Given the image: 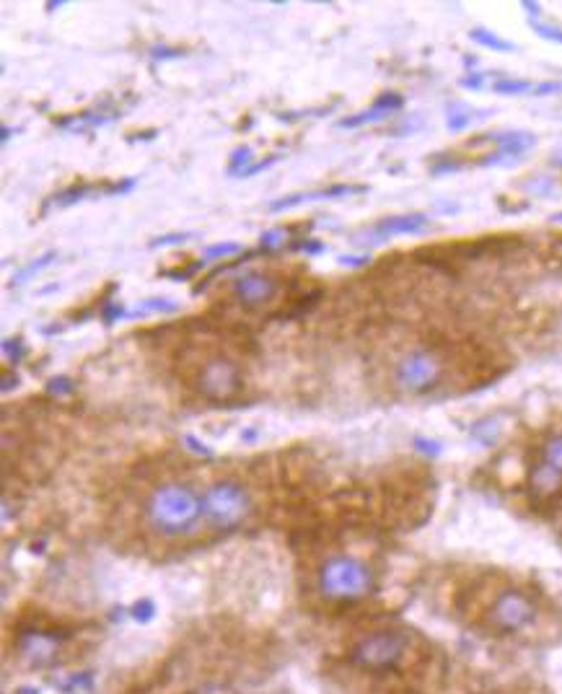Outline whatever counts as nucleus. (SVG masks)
I'll return each mask as SVG.
<instances>
[{
    "label": "nucleus",
    "mask_w": 562,
    "mask_h": 694,
    "mask_svg": "<svg viewBox=\"0 0 562 694\" xmlns=\"http://www.w3.org/2000/svg\"><path fill=\"white\" fill-rule=\"evenodd\" d=\"M392 117V112L384 107H379V104H371L368 109H363V112L353 114V117H342L340 122H337V127H342V130H353V127H363V125H373V122H381V120H389Z\"/></svg>",
    "instance_id": "ddd939ff"
},
{
    "label": "nucleus",
    "mask_w": 562,
    "mask_h": 694,
    "mask_svg": "<svg viewBox=\"0 0 562 694\" xmlns=\"http://www.w3.org/2000/svg\"><path fill=\"white\" fill-rule=\"evenodd\" d=\"M493 91L503 96H521V94L534 91V83L521 81V78H500V81L493 83Z\"/></svg>",
    "instance_id": "aec40b11"
},
{
    "label": "nucleus",
    "mask_w": 562,
    "mask_h": 694,
    "mask_svg": "<svg viewBox=\"0 0 562 694\" xmlns=\"http://www.w3.org/2000/svg\"><path fill=\"white\" fill-rule=\"evenodd\" d=\"M459 83H461V89L477 91V89H482V83H485V78H482V73H469V76L461 78Z\"/></svg>",
    "instance_id": "f704fd0d"
},
{
    "label": "nucleus",
    "mask_w": 562,
    "mask_h": 694,
    "mask_svg": "<svg viewBox=\"0 0 562 694\" xmlns=\"http://www.w3.org/2000/svg\"><path fill=\"white\" fill-rule=\"evenodd\" d=\"M125 316H127V311L122 309V306L117 301H109L107 306H104V309H102V322L107 324V327H109V324H114V322H120V319H125Z\"/></svg>",
    "instance_id": "bb28decb"
},
{
    "label": "nucleus",
    "mask_w": 562,
    "mask_h": 694,
    "mask_svg": "<svg viewBox=\"0 0 562 694\" xmlns=\"http://www.w3.org/2000/svg\"><path fill=\"white\" fill-rule=\"evenodd\" d=\"M278 161H280V156H270V158H262V161H254V164L249 166L247 171H241V177H254V174L270 169V166L278 164Z\"/></svg>",
    "instance_id": "7c9ffc66"
},
{
    "label": "nucleus",
    "mask_w": 562,
    "mask_h": 694,
    "mask_svg": "<svg viewBox=\"0 0 562 694\" xmlns=\"http://www.w3.org/2000/svg\"><path fill=\"white\" fill-rule=\"evenodd\" d=\"M360 192H368V187H355V184H332L327 190H314V192H301V195H288L280 197V200L270 202L272 213H280V210H291L296 205H304L311 200H337V197H350L360 195Z\"/></svg>",
    "instance_id": "9d476101"
},
{
    "label": "nucleus",
    "mask_w": 562,
    "mask_h": 694,
    "mask_svg": "<svg viewBox=\"0 0 562 694\" xmlns=\"http://www.w3.org/2000/svg\"><path fill=\"white\" fill-rule=\"evenodd\" d=\"M552 223H562V213H555V215H552Z\"/></svg>",
    "instance_id": "37998d69"
},
{
    "label": "nucleus",
    "mask_w": 562,
    "mask_h": 694,
    "mask_svg": "<svg viewBox=\"0 0 562 694\" xmlns=\"http://www.w3.org/2000/svg\"><path fill=\"white\" fill-rule=\"evenodd\" d=\"M430 228V218L423 213H407V215H389V218H381L376 226H373L371 234L376 236V241L394 239V236H417L425 234Z\"/></svg>",
    "instance_id": "1a4fd4ad"
},
{
    "label": "nucleus",
    "mask_w": 562,
    "mask_h": 694,
    "mask_svg": "<svg viewBox=\"0 0 562 694\" xmlns=\"http://www.w3.org/2000/svg\"><path fill=\"white\" fill-rule=\"evenodd\" d=\"M254 164V151L252 146H239L231 153V161H228V174L231 177H241V171H247Z\"/></svg>",
    "instance_id": "412c9836"
},
{
    "label": "nucleus",
    "mask_w": 562,
    "mask_h": 694,
    "mask_svg": "<svg viewBox=\"0 0 562 694\" xmlns=\"http://www.w3.org/2000/svg\"><path fill=\"white\" fill-rule=\"evenodd\" d=\"M477 143H495L498 151L508 153V156L524 158V153L537 143V138L529 130H511V133H487L480 140H472V146H477Z\"/></svg>",
    "instance_id": "9b49d317"
},
{
    "label": "nucleus",
    "mask_w": 562,
    "mask_h": 694,
    "mask_svg": "<svg viewBox=\"0 0 562 694\" xmlns=\"http://www.w3.org/2000/svg\"><path fill=\"white\" fill-rule=\"evenodd\" d=\"M469 39H472L474 45H480V47H485V50H493V52H513L516 50V45H513V42L498 37V34L490 32V29H482V26L472 29V32H469Z\"/></svg>",
    "instance_id": "2eb2a0df"
},
{
    "label": "nucleus",
    "mask_w": 562,
    "mask_h": 694,
    "mask_svg": "<svg viewBox=\"0 0 562 694\" xmlns=\"http://www.w3.org/2000/svg\"><path fill=\"white\" fill-rule=\"evenodd\" d=\"M252 500L236 480L213 482L203 493V521L218 531H231L249 516Z\"/></svg>",
    "instance_id": "7ed1b4c3"
},
{
    "label": "nucleus",
    "mask_w": 562,
    "mask_h": 694,
    "mask_svg": "<svg viewBox=\"0 0 562 694\" xmlns=\"http://www.w3.org/2000/svg\"><path fill=\"white\" fill-rule=\"evenodd\" d=\"M241 252V244L236 241H226V244H210V247L203 249V259L205 262H213V259H228L234 254Z\"/></svg>",
    "instance_id": "4be33fe9"
},
{
    "label": "nucleus",
    "mask_w": 562,
    "mask_h": 694,
    "mask_svg": "<svg viewBox=\"0 0 562 694\" xmlns=\"http://www.w3.org/2000/svg\"><path fill=\"white\" fill-rule=\"evenodd\" d=\"M148 524L164 537H184L192 534L203 518V498H197L192 487L182 482L158 485L146 503Z\"/></svg>",
    "instance_id": "f257e3e1"
},
{
    "label": "nucleus",
    "mask_w": 562,
    "mask_h": 694,
    "mask_svg": "<svg viewBox=\"0 0 562 694\" xmlns=\"http://www.w3.org/2000/svg\"><path fill=\"white\" fill-rule=\"evenodd\" d=\"M531 29H534V32H537L542 39H550V42L562 45V29H557V26L544 24V21H531Z\"/></svg>",
    "instance_id": "a878e982"
},
{
    "label": "nucleus",
    "mask_w": 562,
    "mask_h": 694,
    "mask_svg": "<svg viewBox=\"0 0 562 694\" xmlns=\"http://www.w3.org/2000/svg\"><path fill=\"white\" fill-rule=\"evenodd\" d=\"M539 461L547 464L550 469H555L557 474H562V433H555V436H550L544 441Z\"/></svg>",
    "instance_id": "f3484780"
},
{
    "label": "nucleus",
    "mask_w": 562,
    "mask_h": 694,
    "mask_svg": "<svg viewBox=\"0 0 562 694\" xmlns=\"http://www.w3.org/2000/svg\"><path fill=\"white\" fill-rule=\"evenodd\" d=\"M285 239H288V231H285V228H267L265 234H262V249L272 252V249L283 247Z\"/></svg>",
    "instance_id": "393cba45"
},
{
    "label": "nucleus",
    "mask_w": 562,
    "mask_h": 694,
    "mask_svg": "<svg viewBox=\"0 0 562 694\" xmlns=\"http://www.w3.org/2000/svg\"><path fill=\"white\" fill-rule=\"evenodd\" d=\"M13 386H19V376H3V392H11Z\"/></svg>",
    "instance_id": "58836bf2"
},
{
    "label": "nucleus",
    "mask_w": 562,
    "mask_h": 694,
    "mask_svg": "<svg viewBox=\"0 0 562 694\" xmlns=\"http://www.w3.org/2000/svg\"><path fill=\"white\" fill-rule=\"evenodd\" d=\"M459 169H461L459 161H441V164L430 166V174H436V177H441V174H449V171H459Z\"/></svg>",
    "instance_id": "c9c22d12"
},
{
    "label": "nucleus",
    "mask_w": 562,
    "mask_h": 694,
    "mask_svg": "<svg viewBox=\"0 0 562 694\" xmlns=\"http://www.w3.org/2000/svg\"><path fill=\"white\" fill-rule=\"evenodd\" d=\"M55 257H57V252H55V249H50V252H45V254H42V257H37V259H34V262H29V265H26V267H21V270L16 272V275H13V285H24L26 280L34 278L37 272H42V270H45V267H50L52 259H55Z\"/></svg>",
    "instance_id": "6ab92c4d"
},
{
    "label": "nucleus",
    "mask_w": 562,
    "mask_h": 694,
    "mask_svg": "<svg viewBox=\"0 0 562 694\" xmlns=\"http://www.w3.org/2000/svg\"><path fill=\"white\" fill-rule=\"evenodd\" d=\"M293 249H298V252L309 254V257H314V254H324V252H327V247H324L322 241H316V239H301V241H296V244H293Z\"/></svg>",
    "instance_id": "c756f323"
},
{
    "label": "nucleus",
    "mask_w": 562,
    "mask_h": 694,
    "mask_svg": "<svg viewBox=\"0 0 562 694\" xmlns=\"http://www.w3.org/2000/svg\"><path fill=\"white\" fill-rule=\"evenodd\" d=\"M130 190H135V179H122V182H114L112 187H107V195H127Z\"/></svg>",
    "instance_id": "72a5a7b5"
},
{
    "label": "nucleus",
    "mask_w": 562,
    "mask_h": 694,
    "mask_svg": "<svg viewBox=\"0 0 562 694\" xmlns=\"http://www.w3.org/2000/svg\"><path fill=\"white\" fill-rule=\"evenodd\" d=\"M195 231H174V234H164L156 236V239L148 244L151 249H164V247H177V244H184V241L195 239Z\"/></svg>",
    "instance_id": "5701e85b"
},
{
    "label": "nucleus",
    "mask_w": 562,
    "mask_h": 694,
    "mask_svg": "<svg viewBox=\"0 0 562 694\" xmlns=\"http://www.w3.org/2000/svg\"><path fill=\"white\" fill-rule=\"evenodd\" d=\"M94 195H99V187H94V184H73V187L60 192V195H55V205L57 208H70V205H76V202Z\"/></svg>",
    "instance_id": "dca6fc26"
},
{
    "label": "nucleus",
    "mask_w": 562,
    "mask_h": 694,
    "mask_svg": "<svg viewBox=\"0 0 562 694\" xmlns=\"http://www.w3.org/2000/svg\"><path fill=\"white\" fill-rule=\"evenodd\" d=\"M552 164H555V166H562V153H557V156L552 158Z\"/></svg>",
    "instance_id": "79ce46f5"
},
{
    "label": "nucleus",
    "mask_w": 562,
    "mask_h": 694,
    "mask_svg": "<svg viewBox=\"0 0 562 694\" xmlns=\"http://www.w3.org/2000/svg\"><path fill=\"white\" fill-rule=\"evenodd\" d=\"M187 52L179 50V47H166V45H156L151 50L153 60H179V57H184Z\"/></svg>",
    "instance_id": "c85d7f7f"
},
{
    "label": "nucleus",
    "mask_w": 562,
    "mask_h": 694,
    "mask_svg": "<svg viewBox=\"0 0 562 694\" xmlns=\"http://www.w3.org/2000/svg\"><path fill=\"white\" fill-rule=\"evenodd\" d=\"M562 487V474H557L555 469H550L547 464L537 461L529 472V490L534 498L547 500L557 493Z\"/></svg>",
    "instance_id": "f8f14e48"
},
{
    "label": "nucleus",
    "mask_w": 562,
    "mask_h": 694,
    "mask_svg": "<svg viewBox=\"0 0 562 694\" xmlns=\"http://www.w3.org/2000/svg\"><path fill=\"white\" fill-rule=\"evenodd\" d=\"M557 91H562L560 81H547V83H537V86H534V96H550V94H557Z\"/></svg>",
    "instance_id": "473e14b6"
},
{
    "label": "nucleus",
    "mask_w": 562,
    "mask_h": 694,
    "mask_svg": "<svg viewBox=\"0 0 562 694\" xmlns=\"http://www.w3.org/2000/svg\"><path fill=\"white\" fill-rule=\"evenodd\" d=\"M316 586L332 601H360L376 591V575L358 557L335 555L319 568Z\"/></svg>",
    "instance_id": "f03ea898"
},
{
    "label": "nucleus",
    "mask_w": 562,
    "mask_h": 694,
    "mask_svg": "<svg viewBox=\"0 0 562 694\" xmlns=\"http://www.w3.org/2000/svg\"><path fill=\"white\" fill-rule=\"evenodd\" d=\"M195 386L197 392L210 402H231L244 389V376H241L234 360L223 358V355H210L197 368Z\"/></svg>",
    "instance_id": "423d86ee"
},
{
    "label": "nucleus",
    "mask_w": 562,
    "mask_h": 694,
    "mask_svg": "<svg viewBox=\"0 0 562 694\" xmlns=\"http://www.w3.org/2000/svg\"><path fill=\"white\" fill-rule=\"evenodd\" d=\"M415 446L417 451H423V454H430V456L441 454V443L430 441V438H415Z\"/></svg>",
    "instance_id": "2f4dec72"
},
{
    "label": "nucleus",
    "mask_w": 562,
    "mask_h": 694,
    "mask_svg": "<svg viewBox=\"0 0 562 694\" xmlns=\"http://www.w3.org/2000/svg\"><path fill=\"white\" fill-rule=\"evenodd\" d=\"M179 303H174L171 298H146L140 301L133 311H127V319H138V316L148 314H177Z\"/></svg>",
    "instance_id": "4468645a"
},
{
    "label": "nucleus",
    "mask_w": 562,
    "mask_h": 694,
    "mask_svg": "<svg viewBox=\"0 0 562 694\" xmlns=\"http://www.w3.org/2000/svg\"><path fill=\"white\" fill-rule=\"evenodd\" d=\"M474 120H477V117H474V109L464 107V104H451L446 125H449L451 133H461V130H467Z\"/></svg>",
    "instance_id": "a211bd4d"
},
{
    "label": "nucleus",
    "mask_w": 562,
    "mask_h": 694,
    "mask_svg": "<svg viewBox=\"0 0 562 694\" xmlns=\"http://www.w3.org/2000/svg\"><path fill=\"white\" fill-rule=\"evenodd\" d=\"M410 640L405 632L399 630H376L366 638H360L350 650V663L363 671H394L399 663L405 661Z\"/></svg>",
    "instance_id": "20e7f679"
},
{
    "label": "nucleus",
    "mask_w": 562,
    "mask_h": 694,
    "mask_svg": "<svg viewBox=\"0 0 562 694\" xmlns=\"http://www.w3.org/2000/svg\"><path fill=\"white\" fill-rule=\"evenodd\" d=\"M3 353H6V358L11 360V363H21V360L26 358V345L21 337H8V340H3Z\"/></svg>",
    "instance_id": "b1692460"
},
{
    "label": "nucleus",
    "mask_w": 562,
    "mask_h": 694,
    "mask_svg": "<svg viewBox=\"0 0 562 694\" xmlns=\"http://www.w3.org/2000/svg\"><path fill=\"white\" fill-rule=\"evenodd\" d=\"M278 293V280L267 275V272H244L234 280L236 301L254 309V306H265Z\"/></svg>",
    "instance_id": "6e6552de"
},
{
    "label": "nucleus",
    "mask_w": 562,
    "mask_h": 694,
    "mask_svg": "<svg viewBox=\"0 0 562 694\" xmlns=\"http://www.w3.org/2000/svg\"><path fill=\"white\" fill-rule=\"evenodd\" d=\"M340 265L363 267V265H368V257H340Z\"/></svg>",
    "instance_id": "4c0bfd02"
},
{
    "label": "nucleus",
    "mask_w": 562,
    "mask_h": 694,
    "mask_svg": "<svg viewBox=\"0 0 562 694\" xmlns=\"http://www.w3.org/2000/svg\"><path fill=\"white\" fill-rule=\"evenodd\" d=\"M11 133H13L11 127L3 125V127H0V140H3V143H8V138H11Z\"/></svg>",
    "instance_id": "a19ab883"
},
{
    "label": "nucleus",
    "mask_w": 562,
    "mask_h": 694,
    "mask_svg": "<svg viewBox=\"0 0 562 694\" xmlns=\"http://www.w3.org/2000/svg\"><path fill=\"white\" fill-rule=\"evenodd\" d=\"M443 376V360L436 350H412L397 363L394 379L410 394H428Z\"/></svg>",
    "instance_id": "0eeeda50"
},
{
    "label": "nucleus",
    "mask_w": 562,
    "mask_h": 694,
    "mask_svg": "<svg viewBox=\"0 0 562 694\" xmlns=\"http://www.w3.org/2000/svg\"><path fill=\"white\" fill-rule=\"evenodd\" d=\"M73 389H76V384H73V379H68V376H57V379H52L50 384H47V392L57 394V397L70 394Z\"/></svg>",
    "instance_id": "cd10ccee"
},
{
    "label": "nucleus",
    "mask_w": 562,
    "mask_h": 694,
    "mask_svg": "<svg viewBox=\"0 0 562 694\" xmlns=\"http://www.w3.org/2000/svg\"><path fill=\"white\" fill-rule=\"evenodd\" d=\"M521 6H524L526 11L531 13V16H537V13L542 11V6H539V3H529V0H524V3H521Z\"/></svg>",
    "instance_id": "ea45409f"
},
{
    "label": "nucleus",
    "mask_w": 562,
    "mask_h": 694,
    "mask_svg": "<svg viewBox=\"0 0 562 694\" xmlns=\"http://www.w3.org/2000/svg\"><path fill=\"white\" fill-rule=\"evenodd\" d=\"M192 694H236V692L231 687H226V684H205L203 689H197V692Z\"/></svg>",
    "instance_id": "e433bc0d"
},
{
    "label": "nucleus",
    "mask_w": 562,
    "mask_h": 694,
    "mask_svg": "<svg viewBox=\"0 0 562 694\" xmlns=\"http://www.w3.org/2000/svg\"><path fill=\"white\" fill-rule=\"evenodd\" d=\"M537 604L529 594L518 588H506L495 596V601L487 609V625L500 635H513V632L529 630L537 622Z\"/></svg>",
    "instance_id": "39448f33"
}]
</instances>
